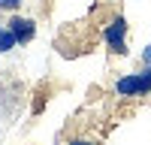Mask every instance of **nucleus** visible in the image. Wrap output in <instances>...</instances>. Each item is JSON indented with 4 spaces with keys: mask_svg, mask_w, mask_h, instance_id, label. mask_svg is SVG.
<instances>
[{
    "mask_svg": "<svg viewBox=\"0 0 151 145\" xmlns=\"http://www.w3.org/2000/svg\"><path fill=\"white\" fill-rule=\"evenodd\" d=\"M21 3H24V0H0V9H6V12H15Z\"/></svg>",
    "mask_w": 151,
    "mask_h": 145,
    "instance_id": "obj_6",
    "label": "nucleus"
},
{
    "mask_svg": "<svg viewBox=\"0 0 151 145\" xmlns=\"http://www.w3.org/2000/svg\"><path fill=\"white\" fill-rule=\"evenodd\" d=\"M67 145H100V136H91V133H73Z\"/></svg>",
    "mask_w": 151,
    "mask_h": 145,
    "instance_id": "obj_5",
    "label": "nucleus"
},
{
    "mask_svg": "<svg viewBox=\"0 0 151 145\" xmlns=\"http://www.w3.org/2000/svg\"><path fill=\"white\" fill-rule=\"evenodd\" d=\"M142 64H145V67H151V45L142 52Z\"/></svg>",
    "mask_w": 151,
    "mask_h": 145,
    "instance_id": "obj_7",
    "label": "nucleus"
},
{
    "mask_svg": "<svg viewBox=\"0 0 151 145\" xmlns=\"http://www.w3.org/2000/svg\"><path fill=\"white\" fill-rule=\"evenodd\" d=\"M18 42H15V36H12V30L6 27V24H0V55H6V52H12Z\"/></svg>",
    "mask_w": 151,
    "mask_h": 145,
    "instance_id": "obj_4",
    "label": "nucleus"
},
{
    "mask_svg": "<svg viewBox=\"0 0 151 145\" xmlns=\"http://www.w3.org/2000/svg\"><path fill=\"white\" fill-rule=\"evenodd\" d=\"M151 94V67L145 70H136V72H124L112 82V97L121 103H136V100H145Z\"/></svg>",
    "mask_w": 151,
    "mask_h": 145,
    "instance_id": "obj_1",
    "label": "nucleus"
},
{
    "mask_svg": "<svg viewBox=\"0 0 151 145\" xmlns=\"http://www.w3.org/2000/svg\"><path fill=\"white\" fill-rule=\"evenodd\" d=\"M100 39L109 48V55H127V18L121 12H112L100 30Z\"/></svg>",
    "mask_w": 151,
    "mask_h": 145,
    "instance_id": "obj_2",
    "label": "nucleus"
},
{
    "mask_svg": "<svg viewBox=\"0 0 151 145\" xmlns=\"http://www.w3.org/2000/svg\"><path fill=\"white\" fill-rule=\"evenodd\" d=\"M6 27L12 30V36H15V42H18V45H27L33 36H36V21L27 18V15H18V12H12V15H9Z\"/></svg>",
    "mask_w": 151,
    "mask_h": 145,
    "instance_id": "obj_3",
    "label": "nucleus"
}]
</instances>
